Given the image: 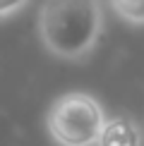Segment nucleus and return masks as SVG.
<instances>
[{"instance_id":"nucleus-3","label":"nucleus","mask_w":144,"mask_h":146,"mask_svg":"<svg viewBox=\"0 0 144 146\" xmlns=\"http://www.w3.org/2000/svg\"><path fill=\"white\" fill-rule=\"evenodd\" d=\"M142 132L135 120L125 117V115H115L108 117L103 127V134L99 139V146H142Z\"/></svg>"},{"instance_id":"nucleus-5","label":"nucleus","mask_w":144,"mask_h":146,"mask_svg":"<svg viewBox=\"0 0 144 146\" xmlns=\"http://www.w3.org/2000/svg\"><path fill=\"white\" fill-rule=\"evenodd\" d=\"M29 0H0V19H7V17L17 15L22 7H27Z\"/></svg>"},{"instance_id":"nucleus-2","label":"nucleus","mask_w":144,"mask_h":146,"mask_svg":"<svg viewBox=\"0 0 144 146\" xmlns=\"http://www.w3.org/2000/svg\"><path fill=\"white\" fill-rule=\"evenodd\" d=\"M46 122L60 146H99L108 117L91 94L70 91L51 106Z\"/></svg>"},{"instance_id":"nucleus-1","label":"nucleus","mask_w":144,"mask_h":146,"mask_svg":"<svg viewBox=\"0 0 144 146\" xmlns=\"http://www.w3.org/2000/svg\"><path fill=\"white\" fill-rule=\"evenodd\" d=\"M101 0H43L39 7V36L48 53L82 60L103 34Z\"/></svg>"},{"instance_id":"nucleus-4","label":"nucleus","mask_w":144,"mask_h":146,"mask_svg":"<svg viewBox=\"0 0 144 146\" xmlns=\"http://www.w3.org/2000/svg\"><path fill=\"white\" fill-rule=\"evenodd\" d=\"M111 7L120 19L130 24H144V0H111Z\"/></svg>"}]
</instances>
